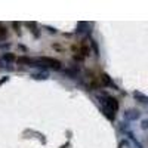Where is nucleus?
<instances>
[{
	"label": "nucleus",
	"instance_id": "1",
	"mask_svg": "<svg viewBox=\"0 0 148 148\" xmlns=\"http://www.w3.org/2000/svg\"><path fill=\"white\" fill-rule=\"evenodd\" d=\"M43 61H45L46 64H51V67H53V68H61V65H62V64H61L59 61H56V59H49V58H45Z\"/></svg>",
	"mask_w": 148,
	"mask_h": 148
},
{
	"label": "nucleus",
	"instance_id": "2",
	"mask_svg": "<svg viewBox=\"0 0 148 148\" xmlns=\"http://www.w3.org/2000/svg\"><path fill=\"white\" fill-rule=\"evenodd\" d=\"M5 59L10 61V59H14V56H12V55H5Z\"/></svg>",
	"mask_w": 148,
	"mask_h": 148
}]
</instances>
